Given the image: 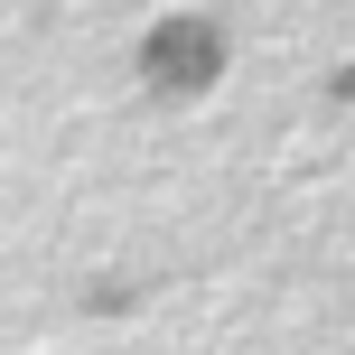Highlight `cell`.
Instances as JSON below:
<instances>
[{"mask_svg":"<svg viewBox=\"0 0 355 355\" xmlns=\"http://www.w3.org/2000/svg\"><path fill=\"white\" fill-rule=\"evenodd\" d=\"M215 66H225V37H215L206 19H159L150 47H141V75H150L159 94H196Z\"/></svg>","mask_w":355,"mask_h":355,"instance_id":"cell-1","label":"cell"}]
</instances>
